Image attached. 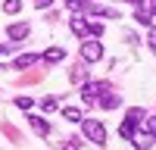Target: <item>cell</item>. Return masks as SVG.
Segmentation results:
<instances>
[{
	"instance_id": "d4e9b609",
	"label": "cell",
	"mask_w": 156,
	"mask_h": 150,
	"mask_svg": "<svg viewBox=\"0 0 156 150\" xmlns=\"http://www.w3.org/2000/svg\"><path fill=\"white\" fill-rule=\"evenodd\" d=\"M128 3H137V6H140V3H144V0H128Z\"/></svg>"
},
{
	"instance_id": "5bb4252c",
	"label": "cell",
	"mask_w": 156,
	"mask_h": 150,
	"mask_svg": "<svg viewBox=\"0 0 156 150\" xmlns=\"http://www.w3.org/2000/svg\"><path fill=\"white\" fill-rule=\"evenodd\" d=\"M144 128H147V134L156 141V116H144Z\"/></svg>"
},
{
	"instance_id": "cb8c5ba5",
	"label": "cell",
	"mask_w": 156,
	"mask_h": 150,
	"mask_svg": "<svg viewBox=\"0 0 156 150\" xmlns=\"http://www.w3.org/2000/svg\"><path fill=\"white\" fill-rule=\"evenodd\" d=\"M6 50H9V44H0V53H6Z\"/></svg>"
},
{
	"instance_id": "277c9868",
	"label": "cell",
	"mask_w": 156,
	"mask_h": 150,
	"mask_svg": "<svg viewBox=\"0 0 156 150\" xmlns=\"http://www.w3.org/2000/svg\"><path fill=\"white\" fill-rule=\"evenodd\" d=\"M103 91H106V84H103V81H84V100H97Z\"/></svg>"
},
{
	"instance_id": "3957f363",
	"label": "cell",
	"mask_w": 156,
	"mask_h": 150,
	"mask_svg": "<svg viewBox=\"0 0 156 150\" xmlns=\"http://www.w3.org/2000/svg\"><path fill=\"white\" fill-rule=\"evenodd\" d=\"M6 38L9 41H22V38H28V22H12L6 28Z\"/></svg>"
},
{
	"instance_id": "7a4b0ae2",
	"label": "cell",
	"mask_w": 156,
	"mask_h": 150,
	"mask_svg": "<svg viewBox=\"0 0 156 150\" xmlns=\"http://www.w3.org/2000/svg\"><path fill=\"white\" fill-rule=\"evenodd\" d=\"M81 59H84V62H97V59H103V44L97 41V38H87V41L81 44Z\"/></svg>"
},
{
	"instance_id": "603a6c76",
	"label": "cell",
	"mask_w": 156,
	"mask_h": 150,
	"mask_svg": "<svg viewBox=\"0 0 156 150\" xmlns=\"http://www.w3.org/2000/svg\"><path fill=\"white\" fill-rule=\"evenodd\" d=\"M50 3H53V0H34V6H41V9H44V6H50Z\"/></svg>"
},
{
	"instance_id": "7c38bea8",
	"label": "cell",
	"mask_w": 156,
	"mask_h": 150,
	"mask_svg": "<svg viewBox=\"0 0 156 150\" xmlns=\"http://www.w3.org/2000/svg\"><path fill=\"white\" fill-rule=\"evenodd\" d=\"M19 9H22V0H3V12L6 16H16Z\"/></svg>"
},
{
	"instance_id": "9c48e42d",
	"label": "cell",
	"mask_w": 156,
	"mask_h": 150,
	"mask_svg": "<svg viewBox=\"0 0 156 150\" xmlns=\"http://www.w3.org/2000/svg\"><path fill=\"white\" fill-rule=\"evenodd\" d=\"M134 131H137V125H134L131 119H122V125H119V134L125 138V141H131V138H134Z\"/></svg>"
},
{
	"instance_id": "6da1fadb",
	"label": "cell",
	"mask_w": 156,
	"mask_h": 150,
	"mask_svg": "<svg viewBox=\"0 0 156 150\" xmlns=\"http://www.w3.org/2000/svg\"><path fill=\"white\" fill-rule=\"evenodd\" d=\"M81 131L90 144H106V125L97 119H81Z\"/></svg>"
},
{
	"instance_id": "7402d4cb",
	"label": "cell",
	"mask_w": 156,
	"mask_h": 150,
	"mask_svg": "<svg viewBox=\"0 0 156 150\" xmlns=\"http://www.w3.org/2000/svg\"><path fill=\"white\" fill-rule=\"evenodd\" d=\"M147 12H150V16H156V0H150V3H147Z\"/></svg>"
},
{
	"instance_id": "9a60e30c",
	"label": "cell",
	"mask_w": 156,
	"mask_h": 150,
	"mask_svg": "<svg viewBox=\"0 0 156 150\" xmlns=\"http://www.w3.org/2000/svg\"><path fill=\"white\" fill-rule=\"evenodd\" d=\"M62 116H66L69 122H81V119H84V116H81V112H78L75 106H66V109H62Z\"/></svg>"
},
{
	"instance_id": "ac0fdd59",
	"label": "cell",
	"mask_w": 156,
	"mask_h": 150,
	"mask_svg": "<svg viewBox=\"0 0 156 150\" xmlns=\"http://www.w3.org/2000/svg\"><path fill=\"white\" fill-rule=\"evenodd\" d=\"M137 22L140 25H153V16H150L147 9H137Z\"/></svg>"
},
{
	"instance_id": "52a82bcc",
	"label": "cell",
	"mask_w": 156,
	"mask_h": 150,
	"mask_svg": "<svg viewBox=\"0 0 156 150\" xmlns=\"http://www.w3.org/2000/svg\"><path fill=\"white\" fill-rule=\"evenodd\" d=\"M69 28H72V34H78V38H84V34H90V31H87V22H84L81 16H75V19L69 22Z\"/></svg>"
},
{
	"instance_id": "4fadbf2b",
	"label": "cell",
	"mask_w": 156,
	"mask_h": 150,
	"mask_svg": "<svg viewBox=\"0 0 156 150\" xmlns=\"http://www.w3.org/2000/svg\"><path fill=\"white\" fill-rule=\"evenodd\" d=\"M144 116H147V112L140 109V106H134V109H128V116H125V119H131L134 125H140V122H144Z\"/></svg>"
},
{
	"instance_id": "d6986e66",
	"label": "cell",
	"mask_w": 156,
	"mask_h": 150,
	"mask_svg": "<svg viewBox=\"0 0 156 150\" xmlns=\"http://www.w3.org/2000/svg\"><path fill=\"white\" fill-rule=\"evenodd\" d=\"M87 3H90V0H69V6H72V9H84Z\"/></svg>"
},
{
	"instance_id": "8992f818",
	"label": "cell",
	"mask_w": 156,
	"mask_h": 150,
	"mask_svg": "<svg viewBox=\"0 0 156 150\" xmlns=\"http://www.w3.org/2000/svg\"><path fill=\"white\" fill-rule=\"evenodd\" d=\"M37 59H41V56H34V53H22V56H16V62H12L9 69H28V66H34Z\"/></svg>"
},
{
	"instance_id": "44dd1931",
	"label": "cell",
	"mask_w": 156,
	"mask_h": 150,
	"mask_svg": "<svg viewBox=\"0 0 156 150\" xmlns=\"http://www.w3.org/2000/svg\"><path fill=\"white\" fill-rule=\"evenodd\" d=\"M147 47L156 50V28H150V38H147Z\"/></svg>"
},
{
	"instance_id": "30bf717a",
	"label": "cell",
	"mask_w": 156,
	"mask_h": 150,
	"mask_svg": "<svg viewBox=\"0 0 156 150\" xmlns=\"http://www.w3.org/2000/svg\"><path fill=\"white\" fill-rule=\"evenodd\" d=\"M131 141H134V147H137V150H150V147H153V138H150V134H137V131H134Z\"/></svg>"
},
{
	"instance_id": "ba28073f",
	"label": "cell",
	"mask_w": 156,
	"mask_h": 150,
	"mask_svg": "<svg viewBox=\"0 0 156 150\" xmlns=\"http://www.w3.org/2000/svg\"><path fill=\"white\" fill-rule=\"evenodd\" d=\"M97 103H100L103 109H115V106L122 103V100L115 97V94H106V91H103V97H97Z\"/></svg>"
},
{
	"instance_id": "e0dca14e",
	"label": "cell",
	"mask_w": 156,
	"mask_h": 150,
	"mask_svg": "<svg viewBox=\"0 0 156 150\" xmlns=\"http://www.w3.org/2000/svg\"><path fill=\"white\" fill-rule=\"evenodd\" d=\"M16 106H19V109H31L34 100H31V97H16Z\"/></svg>"
},
{
	"instance_id": "2e32d148",
	"label": "cell",
	"mask_w": 156,
	"mask_h": 150,
	"mask_svg": "<svg viewBox=\"0 0 156 150\" xmlns=\"http://www.w3.org/2000/svg\"><path fill=\"white\" fill-rule=\"evenodd\" d=\"M87 31L94 34V38H100V34H103V22H97V19H94V22H87Z\"/></svg>"
},
{
	"instance_id": "ffe728a7",
	"label": "cell",
	"mask_w": 156,
	"mask_h": 150,
	"mask_svg": "<svg viewBox=\"0 0 156 150\" xmlns=\"http://www.w3.org/2000/svg\"><path fill=\"white\" fill-rule=\"evenodd\" d=\"M41 106H44V109H56L59 103H56V97H47V100H44V103H41Z\"/></svg>"
},
{
	"instance_id": "8fae6325",
	"label": "cell",
	"mask_w": 156,
	"mask_h": 150,
	"mask_svg": "<svg viewBox=\"0 0 156 150\" xmlns=\"http://www.w3.org/2000/svg\"><path fill=\"white\" fill-rule=\"evenodd\" d=\"M62 56H66V53H62V47H50V50H44L41 59H47V62H59Z\"/></svg>"
},
{
	"instance_id": "5b68a950",
	"label": "cell",
	"mask_w": 156,
	"mask_h": 150,
	"mask_svg": "<svg viewBox=\"0 0 156 150\" xmlns=\"http://www.w3.org/2000/svg\"><path fill=\"white\" fill-rule=\"evenodd\" d=\"M28 125H31L37 134H50V122L44 116H31V112H28Z\"/></svg>"
}]
</instances>
